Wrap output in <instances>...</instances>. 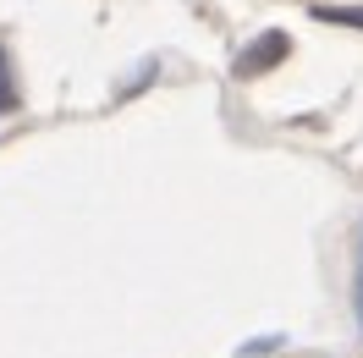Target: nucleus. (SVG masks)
<instances>
[{
  "label": "nucleus",
  "mask_w": 363,
  "mask_h": 358,
  "mask_svg": "<svg viewBox=\"0 0 363 358\" xmlns=\"http://www.w3.org/2000/svg\"><path fill=\"white\" fill-rule=\"evenodd\" d=\"M286 50H292V45H286V33H264V39H253V45L237 55V72H242V77H253V72L275 67V61H281Z\"/></svg>",
  "instance_id": "1"
},
{
  "label": "nucleus",
  "mask_w": 363,
  "mask_h": 358,
  "mask_svg": "<svg viewBox=\"0 0 363 358\" xmlns=\"http://www.w3.org/2000/svg\"><path fill=\"white\" fill-rule=\"evenodd\" d=\"M314 17L336 28H363V6H314Z\"/></svg>",
  "instance_id": "2"
},
{
  "label": "nucleus",
  "mask_w": 363,
  "mask_h": 358,
  "mask_svg": "<svg viewBox=\"0 0 363 358\" xmlns=\"http://www.w3.org/2000/svg\"><path fill=\"white\" fill-rule=\"evenodd\" d=\"M11 105H17V94L6 89V50H0V111H11Z\"/></svg>",
  "instance_id": "3"
},
{
  "label": "nucleus",
  "mask_w": 363,
  "mask_h": 358,
  "mask_svg": "<svg viewBox=\"0 0 363 358\" xmlns=\"http://www.w3.org/2000/svg\"><path fill=\"white\" fill-rule=\"evenodd\" d=\"M358 309H363V265H358Z\"/></svg>",
  "instance_id": "4"
}]
</instances>
